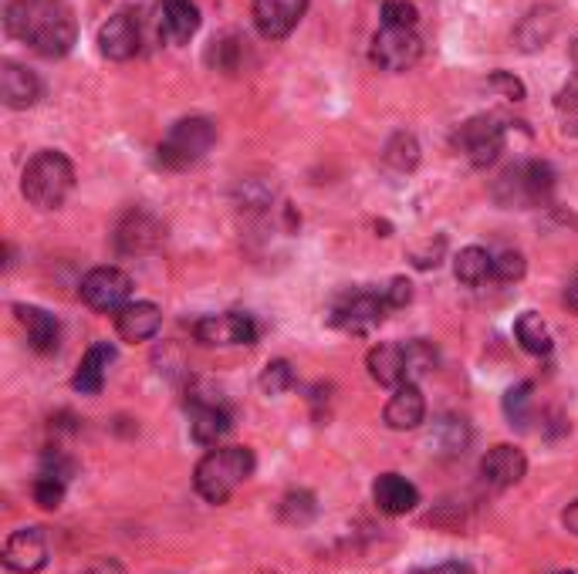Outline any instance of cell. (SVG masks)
Returning <instances> with one entry per match:
<instances>
[{
    "label": "cell",
    "instance_id": "cell-1",
    "mask_svg": "<svg viewBox=\"0 0 578 574\" xmlns=\"http://www.w3.org/2000/svg\"><path fill=\"white\" fill-rule=\"evenodd\" d=\"M4 28L44 58H64L79 41V24L64 0H8Z\"/></svg>",
    "mask_w": 578,
    "mask_h": 574
},
{
    "label": "cell",
    "instance_id": "cell-2",
    "mask_svg": "<svg viewBox=\"0 0 578 574\" xmlns=\"http://www.w3.org/2000/svg\"><path fill=\"white\" fill-rule=\"evenodd\" d=\"M250 473H254V453L247 446H217L193 470V487H197V493L207 503H227Z\"/></svg>",
    "mask_w": 578,
    "mask_h": 574
},
{
    "label": "cell",
    "instance_id": "cell-3",
    "mask_svg": "<svg viewBox=\"0 0 578 574\" xmlns=\"http://www.w3.org/2000/svg\"><path fill=\"white\" fill-rule=\"evenodd\" d=\"M21 189L31 207L38 210H58L64 200L72 197L75 189V166L72 159L58 153V149H44L38 153L21 176Z\"/></svg>",
    "mask_w": 578,
    "mask_h": 574
},
{
    "label": "cell",
    "instance_id": "cell-4",
    "mask_svg": "<svg viewBox=\"0 0 578 574\" xmlns=\"http://www.w3.org/2000/svg\"><path fill=\"white\" fill-rule=\"evenodd\" d=\"M214 143H217V125L210 118L204 115L179 118L159 143V163L166 169H189L210 153Z\"/></svg>",
    "mask_w": 578,
    "mask_h": 574
},
{
    "label": "cell",
    "instance_id": "cell-5",
    "mask_svg": "<svg viewBox=\"0 0 578 574\" xmlns=\"http://www.w3.org/2000/svg\"><path fill=\"white\" fill-rule=\"evenodd\" d=\"M551 189H555V169L541 159H528L522 166H514L507 169L497 186H494V197L497 203L504 207H538L551 197Z\"/></svg>",
    "mask_w": 578,
    "mask_h": 574
},
{
    "label": "cell",
    "instance_id": "cell-6",
    "mask_svg": "<svg viewBox=\"0 0 578 574\" xmlns=\"http://www.w3.org/2000/svg\"><path fill=\"white\" fill-rule=\"evenodd\" d=\"M385 311H390V301H385V294H375V291H349V294L336 298L329 322L336 328H342V332L365 335L375 325H382Z\"/></svg>",
    "mask_w": 578,
    "mask_h": 574
},
{
    "label": "cell",
    "instance_id": "cell-7",
    "mask_svg": "<svg viewBox=\"0 0 578 574\" xmlns=\"http://www.w3.org/2000/svg\"><path fill=\"white\" fill-rule=\"evenodd\" d=\"M423 54V41L416 34V28H379L369 48L372 65H379L382 72H406L413 69Z\"/></svg>",
    "mask_w": 578,
    "mask_h": 574
},
{
    "label": "cell",
    "instance_id": "cell-8",
    "mask_svg": "<svg viewBox=\"0 0 578 574\" xmlns=\"http://www.w3.org/2000/svg\"><path fill=\"white\" fill-rule=\"evenodd\" d=\"M457 146L481 169L497 163V156L504 153V122L497 115H474V118H467L461 125V133H457Z\"/></svg>",
    "mask_w": 578,
    "mask_h": 574
},
{
    "label": "cell",
    "instance_id": "cell-9",
    "mask_svg": "<svg viewBox=\"0 0 578 574\" xmlns=\"http://www.w3.org/2000/svg\"><path fill=\"white\" fill-rule=\"evenodd\" d=\"M79 294L92 311L118 314L128 304V294H133V281H128V274L118 268H95L85 274Z\"/></svg>",
    "mask_w": 578,
    "mask_h": 574
},
{
    "label": "cell",
    "instance_id": "cell-10",
    "mask_svg": "<svg viewBox=\"0 0 578 574\" xmlns=\"http://www.w3.org/2000/svg\"><path fill=\"white\" fill-rule=\"evenodd\" d=\"M193 335L204 345H254L257 342V325L250 314L240 311H227V314H207L193 325Z\"/></svg>",
    "mask_w": 578,
    "mask_h": 574
},
{
    "label": "cell",
    "instance_id": "cell-11",
    "mask_svg": "<svg viewBox=\"0 0 578 574\" xmlns=\"http://www.w3.org/2000/svg\"><path fill=\"white\" fill-rule=\"evenodd\" d=\"M308 11V0H254V28L268 41L288 38Z\"/></svg>",
    "mask_w": 578,
    "mask_h": 574
},
{
    "label": "cell",
    "instance_id": "cell-12",
    "mask_svg": "<svg viewBox=\"0 0 578 574\" xmlns=\"http://www.w3.org/2000/svg\"><path fill=\"white\" fill-rule=\"evenodd\" d=\"M99 51L112 61H128L143 51V21L133 14H115L99 31Z\"/></svg>",
    "mask_w": 578,
    "mask_h": 574
},
{
    "label": "cell",
    "instance_id": "cell-13",
    "mask_svg": "<svg viewBox=\"0 0 578 574\" xmlns=\"http://www.w3.org/2000/svg\"><path fill=\"white\" fill-rule=\"evenodd\" d=\"M525 473H528V460L518 446H510V442L494 446V450L481 460V480L494 490H507L514 483H522Z\"/></svg>",
    "mask_w": 578,
    "mask_h": 574
},
{
    "label": "cell",
    "instance_id": "cell-14",
    "mask_svg": "<svg viewBox=\"0 0 578 574\" xmlns=\"http://www.w3.org/2000/svg\"><path fill=\"white\" fill-rule=\"evenodd\" d=\"M4 564L14 574H38L48 564V544L38 528H21L4 544Z\"/></svg>",
    "mask_w": 578,
    "mask_h": 574
},
{
    "label": "cell",
    "instance_id": "cell-15",
    "mask_svg": "<svg viewBox=\"0 0 578 574\" xmlns=\"http://www.w3.org/2000/svg\"><path fill=\"white\" fill-rule=\"evenodd\" d=\"M163 325V311L153 301H128L115 314V332L122 342H149Z\"/></svg>",
    "mask_w": 578,
    "mask_h": 574
},
{
    "label": "cell",
    "instance_id": "cell-16",
    "mask_svg": "<svg viewBox=\"0 0 578 574\" xmlns=\"http://www.w3.org/2000/svg\"><path fill=\"white\" fill-rule=\"evenodd\" d=\"M382 419L396 432L416 429L426 419V399H423L416 382H403L400 389H393L390 403H385V409H382Z\"/></svg>",
    "mask_w": 578,
    "mask_h": 574
},
{
    "label": "cell",
    "instance_id": "cell-17",
    "mask_svg": "<svg viewBox=\"0 0 578 574\" xmlns=\"http://www.w3.org/2000/svg\"><path fill=\"white\" fill-rule=\"evenodd\" d=\"M372 500H375V507L382 510V514L403 518L420 503V490H416V483H410L400 473H382L372 483Z\"/></svg>",
    "mask_w": 578,
    "mask_h": 574
},
{
    "label": "cell",
    "instance_id": "cell-18",
    "mask_svg": "<svg viewBox=\"0 0 578 574\" xmlns=\"http://www.w3.org/2000/svg\"><path fill=\"white\" fill-rule=\"evenodd\" d=\"M0 98L8 108H31L41 98V82L18 61H0Z\"/></svg>",
    "mask_w": 578,
    "mask_h": 574
},
{
    "label": "cell",
    "instance_id": "cell-19",
    "mask_svg": "<svg viewBox=\"0 0 578 574\" xmlns=\"http://www.w3.org/2000/svg\"><path fill=\"white\" fill-rule=\"evenodd\" d=\"M230 432V413L220 403L193 399L189 406V436L200 446H217Z\"/></svg>",
    "mask_w": 578,
    "mask_h": 574
},
{
    "label": "cell",
    "instance_id": "cell-20",
    "mask_svg": "<svg viewBox=\"0 0 578 574\" xmlns=\"http://www.w3.org/2000/svg\"><path fill=\"white\" fill-rule=\"evenodd\" d=\"M369 375L385 389H400L410 382V362H406V345H375L365 358Z\"/></svg>",
    "mask_w": 578,
    "mask_h": 574
},
{
    "label": "cell",
    "instance_id": "cell-21",
    "mask_svg": "<svg viewBox=\"0 0 578 574\" xmlns=\"http://www.w3.org/2000/svg\"><path fill=\"white\" fill-rule=\"evenodd\" d=\"M14 314H18V325L24 328L28 345H31L34 352L48 355V352L58 348L61 328H58V317H54V314H48L44 307H34V304H14Z\"/></svg>",
    "mask_w": 578,
    "mask_h": 574
},
{
    "label": "cell",
    "instance_id": "cell-22",
    "mask_svg": "<svg viewBox=\"0 0 578 574\" xmlns=\"http://www.w3.org/2000/svg\"><path fill=\"white\" fill-rule=\"evenodd\" d=\"M112 358H115V348H112L109 342H95V345L85 352V358L79 362V372H75V378H72L75 393H82V396H99L102 386H105V375H109Z\"/></svg>",
    "mask_w": 578,
    "mask_h": 574
},
{
    "label": "cell",
    "instance_id": "cell-23",
    "mask_svg": "<svg viewBox=\"0 0 578 574\" xmlns=\"http://www.w3.org/2000/svg\"><path fill=\"white\" fill-rule=\"evenodd\" d=\"M159 24L173 44H186L200 31V11L193 0H159Z\"/></svg>",
    "mask_w": 578,
    "mask_h": 574
},
{
    "label": "cell",
    "instance_id": "cell-24",
    "mask_svg": "<svg viewBox=\"0 0 578 574\" xmlns=\"http://www.w3.org/2000/svg\"><path fill=\"white\" fill-rule=\"evenodd\" d=\"M433 450L440 457H457L467 450V442H471V426L457 416H440L430 429V439H426Z\"/></svg>",
    "mask_w": 578,
    "mask_h": 574
},
{
    "label": "cell",
    "instance_id": "cell-25",
    "mask_svg": "<svg viewBox=\"0 0 578 574\" xmlns=\"http://www.w3.org/2000/svg\"><path fill=\"white\" fill-rule=\"evenodd\" d=\"M454 274L467 288H481L487 278H494V258L484 247H464L454 258Z\"/></svg>",
    "mask_w": 578,
    "mask_h": 574
},
{
    "label": "cell",
    "instance_id": "cell-26",
    "mask_svg": "<svg viewBox=\"0 0 578 574\" xmlns=\"http://www.w3.org/2000/svg\"><path fill=\"white\" fill-rule=\"evenodd\" d=\"M514 338H518V345H522L525 352H531V355H538V358L551 355V348H555L548 325L541 322V314H535V311H525V314L518 317V322H514Z\"/></svg>",
    "mask_w": 578,
    "mask_h": 574
},
{
    "label": "cell",
    "instance_id": "cell-27",
    "mask_svg": "<svg viewBox=\"0 0 578 574\" xmlns=\"http://www.w3.org/2000/svg\"><path fill=\"white\" fill-rule=\"evenodd\" d=\"M156 240H159V227L146 213L125 217V223L118 227V247L125 253H143V250L156 247Z\"/></svg>",
    "mask_w": 578,
    "mask_h": 574
},
{
    "label": "cell",
    "instance_id": "cell-28",
    "mask_svg": "<svg viewBox=\"0 0 578 574\" xmlns=\"http://www.w3.org/2000/svg\"><path fill=\"white\" fill-rule=\"evenodd\" d=\"M382 159H385V166H393L396 173H410L420 163V143L410 133H396L390 143H385Z\"/></svg>",
    "mask_w": 578,
    "mask_h": 574
},
{
    "label": "cell",
    "instance_id": "cell-29",
    "mask_svg": "<svg viewBox=\"0 0 578 574\" xmlns=\"http://www.w3.org/2000/svg\"><path fill=\"white\" fill-rule=\"evenodd\" d=\"M531 393L535 386L531 382H522V386H514L507 396H504V413L510 419V426H528V409H531Z\"/></svg>",
    "mask_w": 578,
    "mask_h": 574
},
{
    "label": "cell",
    "instance_id": "cell-30",
    "mask_svg": "<svg viewBox=\"0 0 578 574\" xmlns=\"http://www.w3.org/2000/svg\"><path fill=\"white\" fill-rule=\"evenodd\" d=\"M291 386H295V368H291L285 358L268 362V368H265V375H261V389H265L268 396H285Z\"/></svg>",
    "mask_w": 578,
    "mask_h": 574
},
{
    "label": "cell",
    "instance_id": "cell-31",
    "mask_svg": "<svg viewBox=\"0 0 578 574\" xmlns=\"http://www.w3.org/2000/svg\"><path fill=\"white\" fill-rule=\"evenodd\" d=\"M64 483H69V480H61V477L41 470L38 480H34V500H38V507H44V510H58L61 500H64Z\"/></svg>",
    "mask_w": 578,
    "mask_h": 574
},
{
    "label": "cell",
    "instance_id": "cell-32",
    "mask_svg": "<svg viewBox=\"0 0 578 574\" xmlns=\"http://www.w3.org/2000/svg\"><path fill=\"white\" fill-rule=\"evenodd\" d=\"M555 108H558V118H561V125H565V133L578 136V79H571V82L558 92Z\"/></svg>",
    "mask_w": 578,
    "mask_h": 574
},
{
    "label": "cell",
    "instance_id": "cell-33",
    "mask_svg": "<svg viewBox=\"0 0 578 574\" xmlns=\"http://www.w3.org/2000/svg\"><path fill=\"white\" fill-rule=\"evenodd\" d=\"M281 518H285L288 524H305V521H311V518H314V497L305 493V490L288 493L285 503H281Z\"/></svg>",
    "mask_w": 578,
    "mask_h": 574
},
{
    "label": "cell",
    "instance_id": "cell-34",
    "mask_svg": "<svg viewBox=\"0 0 578 574\" xmlns=\"http://www.w3.org/2000/svg\"><path fill=\"white\" fill-rule=\"evenodd\" d=\"M525 271H528V264H525V258L518 250H504L500 258H494V281H500V284L522 281Z\"/></svg>",
    "mask_w": 578,
    "mask_h": 574
},
{
    "label": "cell",
    "instance_id": "cell-35",
    "mask_svg": "<svg viewBox=\"0 0 578 574\" xmlns=\"http://www.w3.org/2000/svg\"><path fill=\"white\" fill-rule=\"evenodd\" d=\"M406 362H410V382H413L416 375L433 372V365H436V348H433L430 342H423V338L406 342Z\"/></svg>",
    "mask_w": 578,
    "mask_h": 574
},
{
    "label": "cell",
    "instance_id": "cell-36",
    "mask_svg": "<svg viewBox=\"0 0 578 574\" xmlns=\"http://www.w3.org/2000/svg\"><path fill=\"white\" fill-rule=\"evenodd\" d=\"M416 8L410 0H385L382 4V24L385 28H416Z\"/></svg>",
    "mask_w": 578,
    "mask_h": 574
},
{
    "label": "cell",
    "instance_id": "cell-37",
    "mask_svg": "<svg viewBox=\"0 0 578 574\" xmlns=\"http://www.w3.org/2000/svg\"><path fill=\"white\" fill-rule=\"evenodd\" d=\"M487 85L497 88V92H504V98H510V102H522L525 98V85L514 79V75H507V72H494Z\"/></svg>",
    "mask_w": 578,
    "mask_h": 574
},
{
    "label": "cell",
    "instance_id": "cell-38",
    "mask_svg": "<svg viewBox=\"0 0 578 574\" xmlns=\"http://www.w3.org/2000/svg\"><path fill=\"white\" fill-rule=\"evenodd\" d=\"M382 294H385V301H390V307H406L413 301V284L406 278H396V281H390V288H385Z\"/></svg>",
    "mask_w": 578,
    "mask_h": 574
},
{
    "label": "cell",
    "instance_id": "cell-39",
    "mask_svg": "<svg viewBox=\"0 0 578 574\" xmlns=\"http://www.w3.org/2000/svg\"><path fill=\"white\" fill-rule=\"evenodd\" d=\"M413 574H474V571L464 561H443V564H433V567H420Z\"/></svg>",
    "mask_w": 578,
    "mask_h": 574
},
{
    "label": "cell",
    "instance_id": "cell-40",
    "mask_svg": "<svg viewBox=\"0 0 578 574\" xmlns=\"http://www.w3.org/2000/svg\"><path fill=\"white\" fill-rule=\"evenodd\" d=\"M561 524H565V531H568V534H575V538H578V500L565 507V514H561Z\"/></svg>",
    "mask_w": 578,
    "mask_h": 574
},
{
    "label": "cell",
    "instance_id": "cell-41",
    "mask_svg": "<svg viewBox=\"0 0 578 574\" xmlns=\"http://www.w3.org/2000/svg\"><path fill=\"white\" fill-rule=\"evenodd\" d=\"M89 574H125V571H122V567H118L115 561H102V564H95V567H92Z\"/></svg>",
    "mask_w": 578,
    "mask_h": 574
},
{
    "label": "cell",
    "instance_id": "cell-42",
    "mask_svg": "<svg viewBox=\"0 0 578 574\" xmlns=\"http://www.w3.org/2000/svg\"><path fill=\"white\" fill-rule=\"evenodd\" d=\"M568 304L571 307H578V278L571 281V288H568Z\"/></svg>",
    "mask_w": 578,
    "mask_h": 574
},
{
    "label": "cell",
    "instance_id": "cell-43",
    "mask_svg": "<svg viewBox=\"0 0 578 574\" xmlns=\"http://www.w3.org/2000/svg\"><path fill=\"white\" fill-rule=\"evenodd\" d=\"M571 69H575V79H578V41L571 44Z\"/></svg>",
    "mask_w": 578,
    "mask_h": 574
},
{
    "label": "cell",
    "instance_id": "cell-44",
    "mask_svg": "<svg viewBox=\"0 0 578 574\" xmlns=\"http://www.w3.org/2000/svg\"><path fill=\"white\" fill-rule=\"evenodd\" d=\"M558 574H575V571H558Z\"/></svg>",
    "mask_w": 578,
    "mask_h": 574
}]
</instances>
